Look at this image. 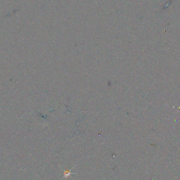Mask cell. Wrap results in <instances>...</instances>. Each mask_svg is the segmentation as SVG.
Masks as SVG:
<instances>
[{
	"label": "cell",
	"mask_w": 180,
	"mask_h": 180,
	"mask_svg": "<svg viewBox=\"0 0 180 180\" xmlns=\"http://www.w3.org/2000/svg\"><path fill=\"white\" fill-rule=\"evenodd\" d=\"M75 166H74V167H73V168H72V169H70V170H69V171H64V176H63V179H68V177H70L71 174H77V173H72V172H71L72 169L75 167Z\"/></svg>",
	"instance_id": "obj_1"
}]
</instances>
